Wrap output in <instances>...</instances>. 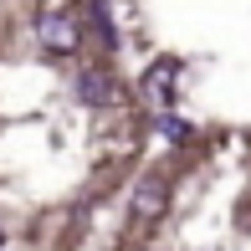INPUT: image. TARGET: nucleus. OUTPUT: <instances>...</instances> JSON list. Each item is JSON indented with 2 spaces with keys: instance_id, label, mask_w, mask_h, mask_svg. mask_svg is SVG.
I'll use <instances>...</instances> for the list:
<instances>
[{
  "instance_id": "nucleus-1",
  "label": "nucleus",
  "mask_w": 251,
  "mask_h": 251,
  "mask_svg": "<svg viewBox=\"0 0 251 251\" xmlns=\"http://www.w3.org/2000/svg\"><path fill=\"white\" fill-rule=\"evenodd\" d=\"M36 41L47 51H56V56H72L77 47H82V26H77L67 10H56V5H47L36 16Z\"/></svg>"
},
{
  "instance_id": "nucleus-2",
  "label": "nucleus",
  "mask_w": 251,
  "mask_h": 251,
  "mask_svg": "<svg viewBox=\"0 0 251 251\" xmlns=\"http://www.w3.org/2000/svg\"><path fill=\"white\" fill-rule=\"evenodd\" d=\"M164 205H169L164 175H144L139 185H133V195H128V210H133V221H139V226H154L159 215H164Z\"/></svg>"
},
{
  "instance_id": "nucleus-3",
  "label": "nucleus",
  "mask_w": 251,
  "mask_h": 251,
  "mask_svg": "<svg viewBox=\"0 0 251 251\" xmlns=\"http://www.w3.org/2000/svg\"><path fill=\"white\" fill-rule=\"evenodd\" d=\"M144 98L149 102H159V108H169L175 102V93H179V62L175 56H159V62H149V72H144Z\"/></svg>"
},
{
  "instance_id": "nucleus-4",
  "label": "nucleus",
  "mask_w": 251,
  "mask_h": 251,
  "mask_svg": "<svg viewBox=\"0 0 251 251\" xmlns=\"http://www.w3.org/2000/svg\"><path fill=\"white\" fill-rule=\"evenodd\" d=\"M77 98L93 102V108H113L123 93H118V77H113L108 67H82V72H77Z\"/></svg>"
},
{
  "instance_id": "nucleus-5",
  "label": "nucleus",
  "mask_w": 251,
  "mask_h": 251,
  "mask_svg": "<svg viewBox=\"0 0 251 251\" xmlns=\"http://www.w3.org/2000/svg\"><path fill=\"white\" fill-rule=\"evenodd\" d=\"M87 26L98 31V47H102V51L118 47V36H113V21H108V5H102V0H87Z\"/></svg>"
},
{
  "instance_id": "nucleus-6",
  "label": "nucleus",
  "mask_w": 251,
  "mask_h": 251,
  "mask_svg": "<svg viewBox=\"0 0 251 251\" xmlns=\"http://www.w3.org/2000/svg\"><path fill=\"white\" fill-rule=\"evenodd\" d=\"M159 139H164V144H185V139H190V123L179 118V113L164 108V113H159Z\"/></svg>"
},
{
  "instance_id": "nucleus-7",
  "label": "nucleus",
  "mask_w": 251,
  "mask_h": 251,
  "mask_svg": "<svg viewBox=\"0 0 251 251\" xmlns=\"http://www.w3.org/2000/svg\"><path fill=\"white\" fill-rule=\"evenodd\" d=\"M0 246H5V231H0Z\"/></svg>"
}]
</instances>
